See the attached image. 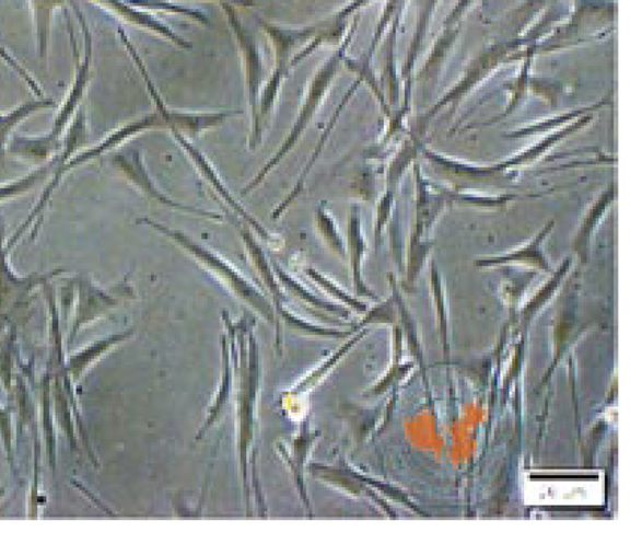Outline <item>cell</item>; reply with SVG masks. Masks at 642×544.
Masks as SVG:
<instances>
[{
  "instance_id": "obj_15",
  "label": "cell",
  "mask_w": 642,
  "mask_h": 544,
  "mask_svg": "<svg viewBox=\"0 0 642 544\" xmlns=\"http://www.w3.org/2000/svg\"><path fill=\"white\" fill-rule=\"evenodd\" d=\"M43 416H44V431L45 441H47L48 455H50L51 468H56V443L55 431H52V420L50 416V375L44 380L43 391Z\"/></svg>"
},
{
  "instance_id": "obj_1",
  "label": "cell",
  "mask_w": 642,
  "mask_h": 544,
  "mask_svg": "<svg viewBox=\"0 0 642 544\" xmlns=\"http://www.w3.org/2000/svg\"><path fill=\"white\" fill-rule=\"evenodd\" d=\"M153 128H166L165 120H163V117L161 114H159V112L149 114V116L139 118L137 121H132L129 123V125L122 126L121 129L116 130V132L109 135V137L106 138L104 142H101L100 146H96L95 149L84 151L83 154L77 155V158L72 159L71 162H67L63 166L59 167L55 175H52L51 182L48 183L47 187H45L39 202L36 204L34 210H32L31 215H28L26 222H24L22 227L17 229V232L11 236V240L8 241V252H12V248L17 245L20 240H22L24 232H26L28 228L34 229V231H32L31 240L35 241L36 235H38L40 224L44 222L45 208L48 207V202H50L52 194H55L57 186H59L65 175L71 173V171L75 170L77 166L84 165V163L100 158V155L106 153V151L113 150L114 147L120 146L121 142H125L126 139L133 137V135L142 132V130Z\"/></svg>"
},
{
  "instance_id": "obj_2",
  "label": "cell",
  "mask_w": 642,
  "mask_h": 544,
  "mask_svg": "<svg viewBox=\"0 0 642 544\" xmlns=\"http://www.w3.org/2000/svg\"><path fill=\"white\" fill-rule=\"evenodd\" d=\"M138 223L147 224V227L155 229V231L163 233L167 239L174 241L175 244L179 245L184 251L196 257L200 264L206 265L208 269H211L217 277L222 278L224 283H226L233 292L238 294L241 300L247 301L249 305L255 306V309L259 311L260 314H264L269 322L276 321V319H273L271 305L266 301L264 294H261L255 286L249 283V281L245 280L243 274L236 271V269L233 268L229 262L224 261L223 257L215 255L210 248L202 247V245L195 243L189 236L184 235L183 232L172 231V229H167L161 223H155L153 220L141 219L138 220Z\"/></svg>"
},
{
  "instance_id": "obj_12",
  "label": "cell",
  "mask_w": 642,
  "mask_h": 544,
  "mask_svg": "<svg viewBox=\"0 0 642 544\" xmlns=\"http://www.w3.org/2000/svg\"><path fill=\"white\" fill-rule=\"evenodd\" d=\"M132 334L133 331H128V333L112 335V337L101 339V342L87 347V349L72 355L71 358H69L67 366H65V372H67L68 378L75 383L80 382V380L83 379L85 371H87L102 355H105L106 351L113 349L114 346L120 345L121 342L128 339Z\"/></svg>"
},
{
  "instance_id": "obj_13",
  "label": "cell",
  "mask_w": 642,
  "mask_h": 544,
  "mask_svg": "<svg viewBox=\"0 0 642 544\" xmlns=\"http://www.w3.org/2000/svg\"><path fill=\"white\" fill-rule=\"evenodd\" d=\"M55 105V101L51 100L28 101L26 104L15 108L14 112L0 116V166L5 165L7 142L15 126H19L20 121L32 116V114L43 112L45 108H51Z\"/></svg>"
},
{
  "instance_id": "obj_5",
  "label": "cell",
  "mask_w": 642,
  "mask_h": 544,
  "mask_svg": "<svg viewBox=\"0 0 642 544\" xmlns=\"http://www.w3.org/2000/svg\"><path fill=\"white\" fill-rule=\"evenodd\" d=\"M72 285L77 288L78 300L75 317H73L71 333H69L68 346L75 342L77 335L85 326L92 325L97 319L104 317L109 311L117 309L122 301L132 298L133 290L128 281H122L112 292L101 289L87 277L75 278Z\"/></svg>"
},
{
  "instance_id": "obj_14",
  "label": "cell",
  "mask_w": 642,
  "mask_h": 544,
  "mask_svg": "<svg viewBox=\"0 0 642 544\" xmlns=\"http://www.w3.org/2000/svg\"><path fill=\"white\" fill-rule=\"evenodd\" d=\"M31 2L35 11L40 57L45 59V56H47L48 34H50L51 12L56 7L61 5L65 0H31Z\"/></svg>"
},
{
  "instance_id": "obj_9",
  "label": "cell",
  "mask_w": 642,
  "mask_h": 544,
  "mask_svg": "<svg viewBox=\"0 0 642 544\" xmlns=\"http://www.w3.org/2000/svg\"><path fill=\"white\" fill-rule=\"evenodd\" d=\"M170 130L172 132V137L177 139V142L179 146H182V149L186 151L187 154H189L190 161L195 163L196 167H198V171L200 174H202V177L211 184L212 189H214L217 194L222 196L224 202H226L227 206L236 212V215L243 217V219L245 220V222L249 224V227L255 228L256 231L259 232L261 239L266 241H272L273 236L271 235V233L266 231V229L261 227L259 222H257L255 217L248 215V212L245 211V208L241 206L238 200L233 198V195H231V192H229L227 187L224 186V183L222 182V178H220V175L217 174L214 166L211 165L210 159H208L207 155L202 153V151L196 149V147L191 144L189 139L184 137V134L179 132L178 129L171 128Z\"/></svg>"
},
{
  "instance_id": "obj_8",
  "label": "cell",
  "mask_w": 642,
  "mask_h": 544,
  "mask_svg": "<svg viewBox=\"0 0 642 544\" xmlns=\"http://www.w3.org/2000/svg\"><path fill=\"white\" fill-rule=\"evenodd\" d=\"M87 120H85L84 109H81V112L78 113L75 121L72 123L71 129H69L67 141H65L63 153H61L59 158H56L55 161L48 162L47 165L39 167V170L34 171V173L19 180V182L0 187V200L15 198V196L27 194L28 190L34 189L36 184L43 182L48 174L56 173L59 167L63 166L65 163L69 161V158H71L80 147L87 144Z\"/></svg>"
},
{
  "instance_id": "obj_11",
  "label": "cell",
  "mask_w": 642,
  "mask_h": 544,
  "mask_svg": "<svg viewBox=\"0 0 642 544\" xmlns=\"http://www.w3.org/2000/svg\"><path fill=\"white\" fill-rule=\"evenodd\" d=\"M529 500L535 502H595L599 488L592 484H538L527 489Z\"/></svg>"
},
{
  "instance_id": "obj_7",
  "label": "cell",
  "mask_w": 642,
  "mask_h": 544,
  "mask_svg": "<svg viewBox=\"0 0 642 544\" xmlns=\"http://www.w3.org/2000/svg\"><path fill=\"white\" fill-rule=\"evenodd\" d=\"M113 163L126 175V178L133 184L137 189L141 190L147 198L155 200V202L162 204V206L175 208V210L191 212V215L210 217L212 220L223 219L222 216L215 215V212L200 210V208L183 206V204L175 202L171 198H167L163 192L157 189L153 180L150 178L149 171L142 161L141 151L138 149L122 150L120 153L114 154Z\"/></svg>"
},
{
  "instance_id": "obj_4",
  "label": "cell",
  "mask_w": 642,
  "mask_h": 544,
  "mask_svg": "<svg viewBox=\"0 0 642 544\" xmlns=\"http://www.w3.org/2000/svg\"><path fill=\"white\" fill-rule=\"evenodd\" d=\"M5 233V220L0 216V334L10 325L12 314L26 304L36 289L44 288L52 278L65 273V269H55L27 277L19 276L8 261L10 252L7 251Z\"/></svg>"
},
{
  "instance_id": "obj_10",
  "label": "cell",
  "mask_w": 642,
  "mask_h": 544,
  "mask_svg": "<svg viewBox=\"0 0 642 544\" xmlns=\"http://www.w3.org/2000/svg\"><path fill=\"white\" fill-rule=\"evenodd\" d=\"M269 32H271L273 44L277 47V61L276 68H273L271 77H269L268 83H266L264 92H261V96L259 97V118L261 126L268 120L269 114L272 113L281 83H283L284 77L288 76L289 50L292 47V40L285 38L284 35L278 34L276 28H271Z\"/></svg>"
},
{
  "instance_id": "obj_16",
  "label": "cell",
  "mask_w": 642,
  "mask_h": 544,
  "mask_svg": "<svg viewBox=\"0 0 642 544\" xmlns=\"http://www.w3.org/2000/svg\"><path fill=\"white\" fill-rule=\"evenodd\" d=\"M0 440L11 468H14V431H12V417L8 408L0 406Z\"/></svg>"
},
{
  "instance_id": "obj_3",
  "label": "cell",
  "mask_w": 642,
  "mask_h": 544,
  "mask_svg": "<svg viewBox=\"0 0 642 544\" xmlns=\"http://www.w3.org/2000/svg\"><path fill=\"white\" fill-rule=\"evenodd\" d=\"M77 12L78 18L81 20V24H83V31L85 34V56L83 63L77 68L75 81H73L71 92H69L67 101H65L63 106H61L59 116L56 118L50 135L39 139H15L14 146H12L14 147L15 153L31 155V158L36 159H45L47 155H50L52 151L57 149V146H59L61 134H63L69 120H71L72 114L75 113L78 104L83 100L85 89H87L90 81V67H92L93 50L92 36L89 34L87 26H85L83 15H81L80 11L77 10Z\"/></svg>"
},
{
  "instance_id": "obj_6",
  "label": "cell",
  "mask_w": 642,
  "mask_h": 544,
  "mask_svg": "<svg viewBox=\"0 0 642 544\" xmlns=\"http://www.w3.org/2000/svg\"><path fill=\"white\" fill-rule=\"evenodd\" d=\"M121 38L125 40L126 47L129 48L130 55H132L135 61H137V67L139 71H141L142 77H144L147 88H149V92L151 97H153L155 106H157V112L165 120L166 129L175 128L178 129L179 132L189 134L190 137H196L200 132H206L208 129L217 128V126L223 125L227 118L241 116L243 112H220V113H178V112H171V109L166 108L165 102L162 101L161 93L157 92V89L154 88L153 81L150 80L149 72H147V68L144 63H142L141 57L137 55L132 45H130L128 38H126L125 34L120 31Z\"/></svg>"
}]
</instances>
